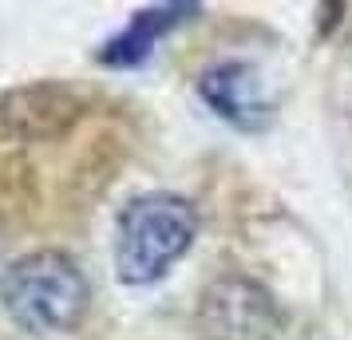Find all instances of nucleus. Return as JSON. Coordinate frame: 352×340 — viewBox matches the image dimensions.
<instances>
[{"label": "nucleus", "mask_w": 352, "mask_h": 340, "mask_svg": "<svg viewBox=\"0 0 352 340\" xmlns=\"http://www.w3.org/2000/svg\"><path fill=\"white\" fill-rule=\"evenodd\" d=\"M0 305L24 332H72L91 305V289L67 253L40 249L0 273Z\"/></svg>", "instance_id": "1"}, {"label": "nucleus", "mask_w": 352, "mask_h": 340, "mask_svg": "<svg viewBox=\"0 0 352 340\" xmlns=\"http://www.w3.org/2000/svg\"><path fill=\"white\" fill-rule=\"evenodd\" d=\"M190 12H198L194 4H159V8H143V12H135V20H131L127 28H123L119 36H111V40L99 48V60H103L107 67L143 64L146 56H151V48H155L175 24L190 20Z\"/></svg>", "instance_id": "5"}, {"label": "nucleus", "mask_w": 352, "mask_h": 340, "mask_svg": "<svg viewBox=\"0 0 352 340\" xmlns=\"http://www.w3.org/2000/svg\"><path fill=\"white\" fill-rule=\"evenodd\" d=\"M198 91L226 123H234L241 131H261L273 115L257 71L250 64H241V60H226V64L206 67L202 80H198Z\"/></svg>", "instance_id": "4"}, {"label": "nucleus", "mask_w": 352, "mask_h": 340, "mask_svg": "<svg viewBox=\"0 0 352 340\" xmlns=\"http://www.w3.org/2000/svg\"><path fill=\"white\" fill-rule=\"evenodd\" d=\"M198 238V214L178 194H139L119 214L115 273L123 285L159 281Z\"/></svg>", "instance_id": "2"}, {"label": "nucleus", "mask_w": 352, "mask_h": 340, "mask_svg": "<svg viewBox=\"0 0 352 340\" xmlns=\"http://www.w3.org/2000/svg\"><path fill=\"white\" fill-rule=\"evenodd\" d=\"M198 328L206 340H273L281 332V308L250 277H218L198 301Z\"/></svg>", "instance_id": "3"}]
</instances>
